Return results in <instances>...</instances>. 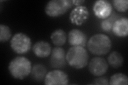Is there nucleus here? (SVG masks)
Instances as JSON below:
<instances>
[{"mask_svg":"<svg viewBox=\"0 0 128 85\" xmlns=\"http://www.w3.org/2000/svg\"><path fill=\"white\" fill-rule=\"evenodd\" d=\"M32 63L25 56H19L10 62L8 70L10 74L16 79L23 80L31 74Z\"/></svg>","mask_w":128,"mask_h":85,"instance_id":"f257e3e1","label":"nucleus"},{"mask_svg":"<svg viewBox=\"0 0 128 85\" xmlns=\"http://www.w3.org/2000/svg\"><path fill=\"white\" fill-rule=\"evenodd\" d=\"M108 69V64L102 57L96 56L92 59L89 64V70L91 74L96 77L102 76Z\"/></svg>","mask_w":128,"mask_h":85,"instance_id":"0eeeda50","label":"nucleus"},{"mask_svg":"<svg viewBox=\"0 0 128 85\" xmlns=\"http://www.w3.org/2000/svg\"><path fill=\"white\" fill-rule=\"evenodd\" d=\"M128 78L126 75L122 73H117L111 76L109 80L110 85H127Z\"/></svg>","mask_w":128,"mask_h":85,"instance_id":"f3484780","label":"nucleus"},{"mask_svg":"<svg viewBox=\"0 0 128 85\" xmlns=\"http://www.w3.org/2000/svg\"><path fill=\"white\" fill-rule=\"evenodd\" d=\"M112 31L118 37H126L128 35V19L127 18H121L116 20L114 22Z\"/></svg>","mask_w":128,"mask_h":85,"instance_id":"f8f14e48","label":"nucleus"},{"mask_svg":"<svg viewBox=\"0 0 128 85\" xmlns=\"http://www.w3.org/2000/svg\"><path fill=\"white\" fill-rule=\"evenodd\" d=\"M85 1H83V0H73V1H72V4L75 5H76L77 6L81 5Z\"/></svg>","mask_w":128,"mask_h":85,"instance_id":"4be33fe9","label":"nucleus"},{"mask_svg":"<svg viewBox=\"0 0 128 85\" xmlns=\"http://www.w3.org/2000/svg\"><path fill=\"white\" fill-rule=\"evenodd\" d=\"M89 13L86 6H78L72 10L70 14V22L76 26H81L89 18Z\"/></svg>","mask_w":128,"mask_h":85,"instance_id":"1a4fd4ad","label":"nucleus"},{"mask_svg":"<svg viewBox=\"0 0 128 85\" xmlns=\"http://www.w3.org/2000/svg\"><path fill=\"white\" fill-rule=\"evenodd\" d=\"M113 7L110 3L106 0H98L93 5V11L96 17L100 19H106L111 15Z\"/></svg>","mask_w":128,"mask_h":85,"instance_id":"9d476101","label":"nucleus"},{"mask_svg":"<svg viewBox=\"0 0 128 85\" xmlns=\"http://www.w3.org/2000/svg\"><path fill=\"white\" fill-rule=\"evenodd\" d=\"M91 84L96 85H109V80L106 77L100 76L99 77L94 79Z\"/></svg>","mask_w":128,"mask_h":85,"instance_id":"412c9836","label":"nucleus"},{"mask_svg":"<svg viewBox=\"0 0 128 85\" xmlns=\"http://www.w3.org/2000/svg\"><path fill=\"white\" fill-rule=\"evenodd\" d=\"M115 21V20H114L113 18H107L103 20L100 24L102 29L105 32L110 31L112 29V27Z\"/></svg>","mask_w":128,"mask_h":85,"instance_id":"aec40b11","label":"nucleus"},{"mask_svg":"<svg viewBox=\"0 0 128 85\" xmlns=\"http://www.w3.org/2000/svg\"><path fill=\"white\" fill-rule=\"evenodd\" d=\"M46 74L47 69L46 67L41 64H36L32 67L31 76L36 82H41L44 80Z\"/></svg>","mask_w":128,"mask_h":85,"instance_id":"4468645a","label":"nucleus"},{"mask_svg":"<svg viewBox=\"0 0 128 85\" xmlns=\"http://www.w3.org/2000/svg\"><path fill=\"white\" fill-rule=\"evenodd\" d=\"M72 5L70 0H51L46 4L45 12L50 17H58L65 14Z\"/></svg>","mask_w":128,"mask_h":85,"instance_id":"20e7f679","label":"nucleus"},{"mask_svg":"<svg viewBox=\"0 0 128 85\" xmlns=\"http://www.w3.org/2000/svg\"><path fill=\"white\" fill-rule=\"evenodd\" d=\"M107 61L110 67L114 69H118L122 66L124 59L120 53L118 51H113L108 56Z\"/></svg>","mask_w":128,"mask_h":85,"instance_id":"dca6fc26","label":"nucleus"},{"mask_svg":"<svg viewBox=\"0 0 128 85\" xmlns=\"http://www.w3.org/2000/svg\"><path fill=\"white\" fill-rule=\"evenodd\" d=\"M12 36L11 30L10 27L7 25H0V42L5 43L8 42Z\"/></svg>","mask_w":128,"mask_h":85,"instance_id":"a211bd4d","label":"nucleus"},{"mask_svg":"<svg viewBox=\"0 0 128 85\" xmlns=\"http://www.w3.org/2000/svg\"><path fill=\"white\" fill-rule=\"evenodd\" d=\"M112 3L115 9L120 12H125L128 9V0H113Z\"/></svg>","mask_w":128,"mask_h":85,"instance_id":"6ab92c4d","label":"nucleus"},{"mask_svg":"<svg viewBox=\"0 0 128 85\" xmlns=\"http://www.w3.org/2000/svg\"><path fill=\"white\" fill-rule=\"evenodd\" d=\"M32 46L30 38L22 33L15 34L10 40V47L16 53L25 54L28 52Z\"/></svg>","mask_w":128,"mask_h":85,"instance_id":"39448f33","label":"nucleus"},{"mask_svg":"<svg viewBox=\"0 0 128 85\" xmlns=\"http://www.w3.org/2000/svg\"><path fill=\"white\" fill-rule=\"evenodd\" d=\"M68 43L72 46L84 47L87 43L88 37L84 32L78 29H72L68 35Z\"/></svg>","mask_w":128,"mask_h":85,"instance_id":"9b49d317","label":"nucleus"},{"mask_svg":"<svg viewBox=\"0 0 128 85\" xmlns=\"http://www.w3.org/2000/svg\"><path fill=\"white\" fill-rule=\"evenodd\" d=\"M67 74L59 69H56L47 73L44 83L46 85H66L68 84Z\"/></svg>","mask_w":128,"mask_h":85,"instance_id":"423d86ee","label":"nucleus"},{"mask_svg":"<svg viewBox=\"0 0 128 85\" xmlns=\"http://www.w3.org/2000/svg\"><path fill=\"white\" fill-rule=\"evenodd\" d=\"M112 46L110 38L102 34L93 35L87 42V47L90 53L98 56L107 54L111 50Z\"/></svg>","mask_w":128,"mask_h":85,"instance_id":"f03ea898","label":"nucleus"},{"mask_svg":"<svg viewBox=\"0 0 128 85\" xmlns=\"http://www.w3.org/2000/svg\"><path fill=\"white\" fill-rule=\"evenodd\" d=\"M50 38L54 45L60 47L63 46L66 42L67 34L63 29H58L52 33Z\"/></svg>","mask_w":128,"mask_h":85,"instance_id":"2eb2a0df","label":"nucleus"},{"mask_svg":"<svg viewBox=\"0 0 128 85\" xmlns=\"http://www.w3.org/2000/svg\"><path fill=\"white\" fill-rule=\"evenodd\" d=\"M66 53L65 50L61 47H55L51 51L50 58V64L54 68L62 69L67 64Z\"/></svg>","mask_w":128,"mask_h":85,"instance_id":"6e6552de","label":"nucleus"},{"mask_svg":"<svg viewBox=\"0 0 128 85\" xmlns=\"http://www.w3.org/2000/svg\"><path fill=\"white\" fill-rule=\"evenodd\" d=\"M66 61L69 65L75 69H81L89 62V54L84 47L72 46L66 53Z\"/></svg>","mask_w":128,"mask_h":85,"instance_id":"7ed1b4c3","label":"nucleus"},{"mask_svg":"<svg viewBox=\"0 0 128 85\" xmlns=\"http://www.w3.org/2000/svg\"><path fill=\"white\" fill-rule=\"evenodd\" d=\"M51 51L50 44L43 40L36 42L33 46V51L34 54L40 58L48 57L50 55Z\"/></svg>","mask_w":128,"mask_h":85,"instance_id":"ddd939ff","label":"nucleus"}]
</instances>
